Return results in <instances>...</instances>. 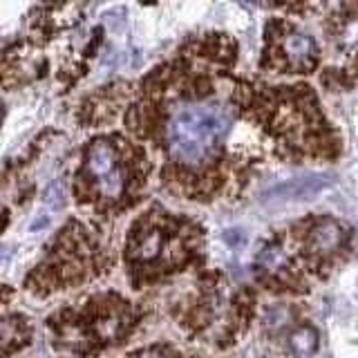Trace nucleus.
<instances>
[{
    "label": "nucleus",
    "mask_w": 358,
    "mask_h": 358,
    "mask_svg": "<svg viewBox=\"0 0 358 358\" xmlns=\"http://www.w3.org/2000/svg\"><path fill=\"white\" fill-rule=\"evenodd\" d=\"M228 117L217 106H184L168 123V150L177 164L206 161L228 130Z\"/></svg>",
    "instance_id": "1"
},
{
    "label": "nucleus",
    "mask_w": 358,
    "mask_h": 358,
    "mask_svg": "<svg viewBox=\"0 0 358 358\" xmlns=\"http://www.w3.org/2000/svg\"><path fill=\"white\" fill-rule=\"evenodd\" d=\"M85 170L97 184L101 198L115 202L126 193V173L119 164V155L108 139H95L85 152Z\"/></svg>",
    "instance_id": "2"
},
{
    "label": "nucleus",
    "mask_w": 358,
    "mask_h": 358,
    "mask_svg": "<svg viewBox=\"0 0 358 358\" xmlns=\"http://www.w3.org/2000/svg\"><path fill=\"white\" fill-rule=\"evenodd\" d=\"M334 184L331 175H322V173H311L305 177H296L274 186L269 191L271 200H309L313 195H318L320 191L329 189Z\"/></svg>",
    "instance_id": "3"
},
{
    "label": "nucleus",
    "mask_w": 358,
    "mask_h": 358,
    "mask_svg": "<svg viewBox=\"0 0 358 358\" xmlns=\"http://www.w3.org/2000/svg\"><path fill=\"white\" fill-rule=\"evenodd\" d=\"M166 240V233L157 224H143V231H134L128 253L134 262H152L164 251Z\"/></svg>",
    "instance_id": "4"
},
{
    "label": "nucleus",
    "mask_w": 358,
    "mask_h": 358,
    "mask_svg": "<svg viewBox=\"0 0 358 358\" xmlns=\"http://www.w3.org/2000/svg\"><path fill=\"white\" fill-rule=\"evenodd\" d=\"M283 49L289 58V63L296 67H311L313 61H316V43H313L311 36H307L302 32H291L287 34L283 40Z\"/></svg>",
    "instance_id": "5"
},
{
    "label": "nucleus",
    "mask_w": 358,
    "mask_h": 358,
    "mask_svg": "<svg viewBox=\"0 0 358 358\" xmlns=\"http://www.w3.org/2000/svg\"><path fill=\"white\" fill-rule=\"evenodd\" d=\"M345 240V228L334 219H325L311 231V251L331 253Z\"/></svg>",
    "instance_id": "6"
},
{
    "label": "nucleus",
    "mask_w": 358,
    "mask_h": 358,
    "mask_svg": "<svg viewBox=\"0 0 358 358\" xmlns=\"http://www.w3.org/2000/svg\"><path fill=\"white\" fill-rule=\"evenodd\" d=\"M289 345H291V352L298 358H309L318 349V334L313 327H300L294 331L291 338H289Z\"/></svg>",
    "instance_id": "7"
},
{
    "label": "nucleus",
    "mask_w": 358,
    "mask_h": 358,
    "mask_svg": "<svg viewBox=\"0 0 358 358\" xmlns=\"http://www.w3.org/2000/svg\"><path fill=\"white\" fill-rule=\"evenodd\" d=\"M283 262H285V253H283L280 246H274V244L264 246V249L260 251V255H258V267L264 269V271H274Z\"/></svg>",
    "instance_id": "8"
},
{
    "label": "nucleus",
    "mask_w": 358,
    "mask_h": 358,
    "mask_svg": "<svg viewBox=\"0 0 358 358\" xmlns=\"http://www.w3.org/2000/svg\"><path fill=\"white\" fill-rule=\"evenodd\" d=\"M63 184L61 182H56V184H52L47 189V193H45V198H47V204H54V206H61L63 204Z\"/></svg>",
    "instance_id": "9"
},
{
    "label": "nucleus",
    "mask_w": 358,
    "mask_h": 358,
    "mask_svg": "<svg viewBox=\"0 0 358 358\" xmlns=\"http://www.w3.org/2000/svg\"><path fill=\"white\" fill-rule=\"evenodd\" d=\"M150 358H166V356H161V354H157V356H150Z\"/></svg>",
    "instance_id": "10"
}]
</instances>
